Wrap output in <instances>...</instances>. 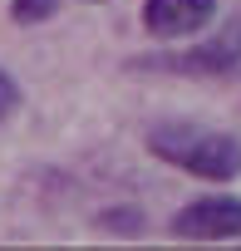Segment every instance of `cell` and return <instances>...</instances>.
<instances>
[{"mask_svg":"<svg viewBox=\"0 0 241 251\" xmlns=\"http://www.w3.org/2000/svg\"><path fill=\"white\" fill-rule=\"evenodd\" d=\"M148 153L168 168H182L202 182H236L241 177V138L202 128V123L163 118L148 128Z\"/></svg>","mask_w":241,"mask_h":251,"instance_id":"1","label":"cell"},{"mask_svg":"<svg viewBox=\"0 0 241 251\" xmlns=\"http://www.w3.org/2000/svg\"><path fill=\"white\" fill-rule=\"evenodd\" d=\"M133 74H192V79H217V74H236L241 69V20H231L221 35L177 50V54H143L128 59Z\"/></svg>","mask_w":241,"mask_h":251,"instance_id":"2","label":"cell"},{"mask_svg":"<svg viewBox=\"0 0 241 251\" xmlns=\"http://www.w3.org/2000/svg\"><path fill=\"white\" fill-rule=\"evenodd\" d=\"M177 241H236L241 236V197H197L172 217Z\"/></svg>","mask_w":241,"mask_h":251,"instance_id":"3","label":"cell"},{"mask_svg":"<svg viewBox=\"0 0 241 251\" xmlns=\"http://www.w3.org/2000/svg\"><path fill=\"white\" fill-rule=\"evenodd\" d=\"M217 20V0H143V30L158 40H187Z\"/></svg>","mask_w":241,"mask_h":251,"instance_id":"4","label":"cell"},{"mask_svg":"<svg viewBox=\"0 0 241 251\" xmlns=\"http://www.w3.org/2000/svg\"><path fill=\"white\" fill-rule=\"evenodd\" d=\"M98 226L113 231V236H143V231H148V217H143L138 207H103V212H98Z\"/></svg>","mask_w":241,"mask_h":251,"instance_id":"5","label":"cell"},{"mask_svg":"<svg viewBox=\"0 0 241 251\" xmlns=\"http://www.w3.org/2000/svg\"><path fill=\"white\" fill-rule=\"evenodd\" d=\"M54 10H59V0H10V20L15 25H45V20H54Z\"/></svg>","mask_w":241,"mask_h":251,"instance_id":"6","label":"cell"},{"mask_svg":"<svg viewBox=\"0 0 241 251\" xmlns=\"http://www.w3.org/2000/svg\"><path fill=\"white\" fill-rule=\"evenodd\" d=\"M15 108H20V84H15L5 69H0V123H5Z\"/></svg>","mask_w":241,"mask_h":251,"instance_id":"7","label":"cell"},{"mask_svg":"<svg viewBox=\"0 0 241 251\" xmlns=\"http://www.w3.org/2000/svg\"><path fill=\"white\" fill-rule=\"evenodd\" d=\"M89 5H98V0H89Z\"/></svg>","mask_w":241,"mask_h":251,"instance_id":"8","label":"cell"}]
</instances>
